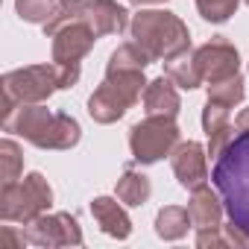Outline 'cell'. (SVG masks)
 <instances>
[{
  "label": "cell",
  "mask_w": 249,
  "mask_h": 249,
  "mask_svg": "<svg viewBox=\"0 0 249 249\" xmlns=\"http://www.w3.org/2000/svg\"><path fill=\"white\" fill-rule=\"evenodd\" d=\"M144 111L147 114H164V117H176L179 108H182V100H179V91H176V82L170 76H159L153 82H147L144 88Z\"/></svg>",
  "instance_id": "16"
},
{
  "label": "cell",
  "mask_w": 249,
  "mask_h": 249,
  "mask_svg": "<svg viewBox=\"0 0 249 249\" xmlns=\"http://www.w3.org/2000/svg\"><path fill=\"white\" fill-rule=\"evenodd\" d=\"M234 129L240 132V129H249V108H243L237 117H234Z\"/></svg>",
  "instance_id": "25"
},
{
  "label": "cell",
  "mask_w": 249,
  "mask_h": 249,
  "mask_svg": "<svg viewBox=\"0 0 249 249\" xmlns=\"http://www.w3.org/2000/svg\"><path fill=\"white\" fill-rule=\"evenodd\" d=\"M211 182L223 196L229 220L249 234V129L234 132L214 161Z\"/></svg>",
  "instance_id": "1"
},
{
  "label": "cell",
  "mask_w": 249,
  "mask_h": 249,
  "mask_svg": "<svg viewBox=\"0 0 249 249\" xmlns=\"http://www.w3.org/2000/svg\"><path fill=\"white\" fill-rule=\"evenodd\" d=\"M231 108L229 106H223V103H214V100H208L205 103V111H202V129H205V135H208V156H220L223 153V147L234 138V123H231Z\"/></svg>",
  "instance_id": "13"
},
{
  "label": "cell",
  "mask_w": 249,
  "mask_h": 249,
  "mask_svg": "<svg viewBox=\"0 0 249 249\" xmlns=\"http://www.w3.org/2000/svg\"><path fill=\"white\" fill-rule=\"evenodd\" d=\"M79 21L88 24L97 38L100 36H114V33H123L129 24V12L117 6L114 0H82V12H79ZM76 21V24H79Z\"/></svg>",
  "instance_id": "12"
},
{
  "label": "cell",
  "mask_w": 249,
  "mask_h": 249,
  "mask_svg": "<svg viewBox=\"0 0 249 249\" xmlns=\"http://www.w3.org/2000/svg\"><path fill=\"white\" fill-rule=\"evenodd\" d=\"M132 41L150 56V59H173L185 50H191V30L167 9H147L138 12L129 24Z\"/></svg>",
  "instance_id": "4"
},
{
  "label": "cell",
  "mask_w": 249,
  "mask_h": 249,
  "mask_svg": "<svg viewBox=\"0 0 249 249\" xmlns=\"http://www.w3.org/2000/svg\"><path fill=\"white\" fill-rule=\"evenodd\" d=\"M170 164H173V173H176L179 185L188 188V191L205 185V179H208L205 150H202V144H196V141L176 144V150L170 153Z\"/></svg>",
  "instance_id": "11"
},
{
  "label": "cell",
  "mask_w": 249,
  "mask_h": 249,
  "mask_svg": "<svg viewBox=\"0 0 249 249\" xmlns=\"http://www.w3.org/2000/svg\"><path fill=\"white\" fill-rule=\"evenodd\" d=\"M94 41H97V33L88 24H82V21L71 24V27H65V30H59L53 36V62L79 68V62L88 56Z\"/></svg>",
  "instance_id": "10"
},
{
  "label": "cell",
  "mask_w": 249,
  "mask_h": 249,
  "mask_svg": "<svg viewBox=\"0 0 249 249\" xmlns=\"http://www.w3.org/2000/svg\"><path fill=\"white\" fill-rule=\"evenodd\" d=\"M194 59H196V68L202 73V82H220V79H229L237 73L240 68V56H237V47L226 38H211L205 41L202 47L194 50Z\"/></svg>",
  "instance_id": "9"
},
{
  "label": "cell",
  "mask_w": 249,
  "mask_h": 249,
  "mask_svg": "<svg viewBox=\"0 0 249 249\" xmlns=\"http://www.w3.org/2000/svg\"><path fill=\"white\" fill-rule=\"evenodd\" d=\"M144 71H106L103 85L88 97V114L97 123H114L144 97Z\"/></svg>",
  "instance_id": "5"
},
{
  "label": "cell",
  "mask_w": 249,
  "mask_h": 249,
  "mask_svg": "<svg viewBox=\"0 0 249 249\" xmlns=\"http://www.w3.org/2000/svg\"><path fill=\"white\" fill-rule=\"evenodd\" d=\"M132 3H138V6H141V3H164V0H132Z\"/></svg>",
  "instance_id": "26"
},
{
  "label": "cell",
  "mask_w": 249,
  "mask_h": 249,
  "mask_svg": "<svg viewBox=\"0 0 249 249\" xmlns=\"http://www.w3.org/2000/svg\"><path fill=\"white\" fill-rule=\"evenodd\" d=\"M191 226H194V223H191V214H188V208H182V205H164V208L156 214V234L164 237V240H179V237H185Z\"/></svg>",
  "instance_id": "18"
},
{
  "label": "cell",
  "mask_w": 249,
  "mask_h": 249,
  "mask_svg": "<svg viewBox=\"0 0 249 249\" xmlns=\"http://www.w3.org/2000/svg\"><path fill=\"white\" fill-rule=\"evenodd\" d=\"M53 205V188L41 173H30L12 185H3L0 194V217L6 223H30Z\"/></svg>",
  "instance_id": "6"
},
{
  "label": "cell",
  "mask_w": 249,
  "mask_h": 249,
  "mask_svg": "<svg viewBox=\"0 0 249 249\" xmlns=\"http://www.w3.org/2000/svg\"><path fill=\"white\" fill-rule=\"evenodd\" d=\"M179 144V126L176 117L164 114H147L141 123H135L129 132V150L132 159L141 164H153L164 156H170Z\"/></svg>",
  "instance_id": "7"
},
{
  "label": "cell",
  "mask_w": 249,
  "mask_h": 249,
  "mask_svg": "<svg viewBox=\"0 0 249 249\" xmlns=\"http://www.w3.org/2000/svg\"><path fill=\"white\" fill-rule=\"evenodd\" d=\"M24 237L27 243H36V246H79L82 229H79V220L68 211H56V214L44 211L27 223Z\"/></svg>",
  "instance_id": "8"
},
{
  "label": "cell",
  "mask_w": 249,
  "mask_h": 249,
  "mask_svg": "<svg viewBox=\"0 0 249 249\" xmlns=\"http://www.w3.org/2000/svg\"><path fill=\"white\" fill-rule=\"evenodd\" d=\"M3 129L41 150H71L79 141V123L65 111L44 108V103H21L6 108Z\"/></svg>",
  "instance_id": "2"
},
{
  "label": "cell",
  "mask_w": 249,
  "mask_h": 249,
  "mask_svg": "<svg viewBox=\"0 0 249 249\" xmlns=\"http://www.w3.org/2000/svg\"><path fill=\"white\" fill-rule=\"evenodd\" d=\"M167 76L179 85V88H199L202 85V73H199V68H196V59H194V53L191 50H185V53H179V56H173V59H167Z\"/></svg>",
  "instance_id": "19"
},
{
  "label": "cell",
  "mask_w": 249,
  "mask_h": 249,
  "mask_svg": "<svg viewBox=\"0 0 249 249\" xmlns=\"http://www.w3.org/2000/svg\"><path fill=\"white\" fill-rule=\"evenodd\" d=\"M243 94H246V85H243L240 73H234V76H229V79H220V82H211V85H208V100L223 103V106H229V108H234V106L243 100Z\"/></svg>",
  "instance_id": "21"
},
{
  "label": "cell",
  "mask_w": 249,
  "mask_h": 249,
  "mask_svg": "<svg viewBox=\"0 0 249 249\" xmlns=\"http://www.w3.org/2000/svg\"><path fill=\"white\" fill-rule=\"evenodd\" d=\"M223 196L217 191H211L208 185H199L191 191V199H188V214H191V223L194 229H217L223 226Z\"/></svg>",
  "instance_id": "14"
},
{
  "label": "cell",
  "mask_w": 249,
  "mask_h": 249,
  "mask_svg": "<svg viewBox=\"0 0 249 249\" xmlns=\"http://www.w3.org/2000/svg\"><path fill=\"white\" fill-rule=\"evenodd\" d=\"M21 173H24V156H21L18 144L6 138L3 144H0V176H3V185L18 182Z\"/></svg>",
  "instance_id": "22"
},
{
  "label": "cell",
  "mask_w": 249,
  "mask_h": 249,
  "mask_svg": "<svg viewBox=\"0 0 249 249\" xmlns=\"http://www.w3.org/2000/svg\"><path fill=\"white\" fill-rule=\"evenodd\" d=\"M150 62H153V59H150L135 41H129V44H120V47L108 56L106 71H144Z\"/></svg>",
  "instance_id": "20"
},
{
  "label": "cell",
  "mask_w": 249,
  "mask_h": 249,
  "mask_svg": "<svg viewBox=\"0 0 249 249\" xmlns=\"http://www.w3.org/2000/svg\"><path fill=\"white\" fill-rule=\"evenodd\" d=\"M79 79V68L73 65H30L9 71L3 76V111L21 103H44L53 91L71 88Z\"/></svg>",
  "instance_id": "3"
},
{
  "label": "cell",
  "mask_w": 249,
  "mask_h": 249,
  "mask_svg": "<svg viewBox=\"0 0 249 249\" xmlns=\"http://www.w3.org/2000/svg\"><path fill=\"white\" fill-rule=\"evenodd\" d=\"M237 3H240V0H196V9H199V15L205 21L223 24V21H229L234 15Z\"/></svg>",
  "instance_id": "24"
},
{
  "label": "cell",
  "mask_w": 249,
  "mask_h": 249,
  "mask_svg": "<svg viewBox=\"0 0 249 249\" xmlns=\"http://www.w3.org/2000/svg\"><path fill=\"white\" fill-rule=\"evenodd\" d=\"M243 3H246V6H249V0H243Z\"/></svg>",
  "instance_id": "27"
},
{
  "label": "cell",
  "mask_w": 249,
  "mask_h": 249,
  "mask_svg": "<svg viewBox=\"0 0 249 249\" xmlns=\"http://www.w3.org/2000/svg\"><path fill=\"white\" fill-rule=\"evenodd\" d=\"M15 9L30 24H44L56 12V0H15Z\"/></svg>",
  "instance_id": "23"
},
{
  "label": "cell",
  "mask_w": 249,
  "mask_h": 249,
  "mask_svg": "<svg viewBox=\"0 0 249 249\" xmlns=\"http://www.w3.org/2000/svg\"><path fill=\"white\" fill-rule=\"evenodd\" d=\"M150 194H153V185H150V179H147L141 170L126 167V170L120 173L117 188H114V196H117L123 205H129V208L144 205V202L150 199Z\"/></svg>",
  "instance_id": "17"
},
{
  "label": "cell",
  "mask_w": 249,
  "mask_h": 249,
  "mask_svg": "<svg viewBox=\"0 0 249 249\" xmlns=\"http://www.w3.org/2000/svg\"><path fill=\"white\" fill-rule=\"evenodd\" d=\"M91 214L97 220V226L108 234V237H117V240H126L132 234V220L129 214L123 211V202L117 196H97L91 202Z\"/></svg>",
  "instance_id": "15"
}]
</instances>
